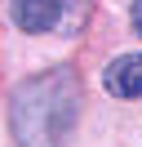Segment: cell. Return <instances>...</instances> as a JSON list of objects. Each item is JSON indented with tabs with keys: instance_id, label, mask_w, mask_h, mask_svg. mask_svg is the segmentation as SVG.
<instances>
[{
	"instance_id": "obj_3",
	"label": "cell",
	"mask_w": 142,
	"mask_h": 147,
	"mask_svg": "<svg viewBox=\"0 0 142 147\" xmlns=\"http://www.w3.org/2000/svg\"><path fill=\"white\" fill-rule=\"evenodd\" d=\"M102 89L115 98H142V54H120L107 63Z\"/></svg>"
},
{
	"instance_id": "obj_4",
	"label": "cell",
	"mask_w": 142,
	"mask_h": 147,
	"mask_svg": "<svg viewBox=\"0 0 142 147\" xmlns=\"http://www.w3.org/2000/svg\"><path fill=\"white\" fill-rule=\"evenodd\" d=\"M129 22H133V31L142 36V0H133V9H129Z\"/></svg>"
},
{
	"instance_id": "obj_1",
	"label": "cell",
	"mask_w": 142,
	"mask_h": 147,
	"mask_svg": "<svg viewBox=\"0 0 142 147\" xmlns=\"http://www.w3.org/2000/svg\"><path fill=\"white\" fill-rule=\"evenodd\" d=\"M80 111V80L71 67H53L22 80L9 98V134L18 147H62Z\"/></svg>"
},
{
	"instance_id": "obj_2",
	"label": "cell",
	"mask_w": 142,
	"mask_h": 147,
	"mask_svg": "<svg viewBox=\"0 0 142 147\" xmlns=\"http://www.w3.org/2000/svg\"><path fill=\"white\" fill-rule=\"evenodd\" d=\"M9 13L22 31L31 36H44V31H76L80 27V13H76V0H9Z\"/></svg>"
}]
</instances>
